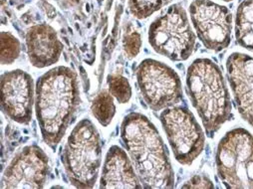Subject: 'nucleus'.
Returning a JSON list of instances; mask_svg holds the SVG:
<instances>
[{
  "mask_svg": "<svg viewBox=\"0 0 253 189\" xmlns=\"http://www.w3.org/2000/svg\"><path fill=\"white\" fill-rule=\"evenodd\" d=\"M35 110L44 142L56 149L79 106L76 73L59 66L43 74L35 88Z\"/></svg>",
  "mask_w": 253,
  "mask_h": 189,
  "instance_id": "obj_1",
  "label": "nucleus"
},
{
  "mask_svg": "<svg viewBox=\"0 0 253 189\" xmlns=\"http://www.w3.org/2000/svg\"><path fill=\"white\" fill-rule=\"evenodd\" d=\"M121 137L143 187H173L174 173L168 151L157 128L146 115L139 113L126 115L122 122Z\"/></svg>",
  "mask_w": 253,
  "mask_h": 189,
  "instance_id": "obj_2",
  "label": "nucleus"
},
{
  "mask_svg": "<svg viewBox=\"0 0 253 189\" xmlns=\"http://www.w3.org/2000/svg\"><path fill=\"white\" fill-rule=\"evenodd\" d=\"M186 88L211 138L231 116L229 94L220 68L211 59L195 60L187 69Z\"/></svg>",
  "mask_w": 253,
  "mask_h": 189,
  "instance_id": "obj_3",
  "label": "nucleus"
},
{
  "mask_svg": "<svg viewBox=\"0 0 253 189\" xmlns=\"http://www.w3.org/2000/svg\"><path fill=\"white\" fill-rule=\"evenodd\" d=\"M101 159L100 135L93 122L84 118L72 131L63 153V163L69 181L77 188L94 187Z\"/></svg>",
  "mask_w": 253,
  "mask_h": 189,
  "instance_id": "obj_4",
  "label": "nucleus"
},
{
  "mask_svg": "<svg viewBox=\"0 0 253 189\" xmlns=\"http://www.w3.org/2000/svg\"><path fill=\"white\" fill-rule=\"evenodd\" d=\"M215 163L227 188H253V136L239 128L228 132L218 144Z\"/></svg>",
  "mask_w": 253,
  "mask_h": 189,
  "instance_id": "obj_5",
  "label": "nucleus"
},
{
  "mask_svg": "<svg viewBox=\"0 0 253 189\" xmlns=\"http://www.w3.org/2000/svg\"><path fill=\"white\" fill-rule=\"evenodd\" d=\"M149 42L157 53L171 61H184L193 54L196 36L180 4L171 5L151 24Z\"/></svg>",
  "mask_w": 253,
  "mask_h": 189,
  "instance_id": "obj_6",
  "label": "nucleus"
},
{
  "mask_svg": "<svg viewBox=\"0 0 253 189\" xmlns=\"http://www.w3.org/2000/svg\"><path fill=\"white\" fill-rule=\"evenodd\" d=\"M160 117L175 159L183 165L192 164L205 148V134L194 114L174 106L164 110Z\"/></svg>",
  "mask_w": 253,
  "mask_h": 189,
  "instance_id": "obj_7",
  "label": "nucleus"
},
{
  "mask_svg": "<svg viewBox=\"0 0 253 189\" xmlns=\"http://www.w3.org/2000/svg\"><path fill=\"white\" fill-rule=\"evenodd\" d=\"M137 81L145 103L155 112L174 107L182 98L178 75L157 60L141 62L137 69Z\"/></svg>",
  "mask_w": 253,
  "mask_h": 189,
  "instance_id": "obj_8",
  "label": "nucleus"
},
{
  "mask_svg": "<svg viewBox=\"0 0 253 189\" xmlns=\"http://www.w3.org/2000/svg\"><path fill=\"white\" fill-rule=\"evenodd\" d=\"M189 14L199 38L212 51L219 52L231 42L232 15L229 9L211 0H194Z\"/></svg>",
  "mask_w": 253,
  "mask_h": 189,
  "instance_id": "obj_9",
  "label": "nucleus"
},
{
  "mask_svg": "<svg viewBox=\"0 0 253 189\" xmlns=\"http://www.w3.org/2000/svg\"><path fill=\"white\" fill-rule=\"evenodd\" d=\"M49 171L46 153L35 145L25 147L12 159L4 171L1 187L43 188Z\"/></svg>",
  "mask_w": 253,
  "mask_h": 189,
  "instance_id": "obj_10",
  "label": "nucleus"
},
{
  "mask_svg": "<svg viewBox=\"0 0 253 189\" xmlns=\"http://www.w3.org/2000/svg\"><path fill=\"white\" fill-rule=\"evenodd\" d=\"M33 102L34 84L29 74L13 70L1 76V106L9 118L18 123H29Z\"/></svg>",
  "mask_w": 253,
  "mask_h": 189,
  "instance_id": "obj_11",
  "label": "nucleus"
},
{
  "mask_svg": "<svg viewBox=\"0 0 253 189\" xmlns=\"http://www.w3.org/2000/svg\"><path fill=\"white\" fill-rule=\"evenodd\" d=\"M226 71L236 108L243 119L253 127V58L233 53L226 61Z\"/></svg>",
  "mask_w": 253,
  "mask_h": 189,
  "instance_id": "obj_12",
  "label": "nucleus"
},
{
  "mask_svg": "<svg viewBox=\"0 0 253 189\" xmlns=\"http://www.w3.org/2000/svg\"><path fill=\"white\" fill-rule=\"evenodd\" d=\"M26 46L29 61L37 68L55 64L63 49L56 31L47 24L35 25L28 30Z\"/></svg>",
  "mask_w": 253,
  "mask_h": 189,
  "instance_id": "obj_13",
  "label": "nucleus"
},
{
  "mask_svg": "<svg viewBox=\"0 0 253 189\" xmlns=\"http://www.w3.org/2000/svg\"><path fill=\"white\" fill-rule=\"evenodd\" d=\"M100 187L143 188L129 156L118 146L110 148L106 155Z\"/></svg>",
  "mask_w": 253,
  "mask_h": 189,
  "instance_id": "obj_14",
  "label": "nucleus"
},
{
  "mask_svg": "<svg viewBox=\"0 0 253 189\" xmlns=\"http://www.w3.org/2000/svg\"><path fill=\"white\" fill-rule=\"evenodd\" d=\"M235 37L241 47L253 52V0H243L237 8Z\"/></svg>",
  "mask_w": 253,
  "mask_h": 189,
  "instance_id": "obj_15",
  "label": "nucleus"
},
{
  "mask_svg": "<svg viewBox=\"0 0 253 189\" xmlns=\"http://www.w3.org/2000/svg\"><path fill=\"white\" fill-rule=\"evenodd\" d=\"M92 113L96 119L104 127L110 124L116 113L113 96L107 91L99 93L93 101Z\"/></svg>",
  "mask_w": 253,
  "mask_h": 189,
  "instance_id": "obj_16",
  "label": "nucleus"
},
{
  "mask_svg": "<svg viewBox=\"0 0 253 189\" xmlns=\"http://www.w3.org/2000/svg\"><path fill=\"white\" fill-rule=\"evenodd\" d=\"M169 2L170 0H129V9L136 18L145 19Z\"/></svg>",
  "mask_w": 253,
  "mask_h": 189,
  "instance_id": "obj_17",
  "label": "nucleus"
},
{
  "mask_svg": "<svg viewBox=\"0 0 253 189\" xmlns=\"http://www.w3.org/2000/svg\"><path fill=\"white\" fill-rule=\"evenodd\" d=\"M110 94L121 104L128 103L132 97V88L128 79L122 75L113 74L108 77Z\"/></svg>",
  "mask_w": 253,
  "mask_h": 189,
  "instance_id": "obj_18",
  "label": "nucleus"
},
{
  "mask_svg": "<svg viewBox=\"0 0 253 189\" xmlns=\"http://www.w3.org/2000/svg\"><path fill=\"white\" fill-rule=\"evenodd\" d=\"M20 54V43L18 39L9 32L1 33V64L9 65Z\"/></svg>",
  "mask_w": 253,
  "mask_h": 189,
  "instance_id": "obj_19",
  "label": "nucleus"
},
{
  "mask_svg": "<svg viewBox=\"0 0 253 189\" xmlns=\"http://www.w3.org/2000/svg\"><path fill=\"white\" fill-rule=\"evenodd\" d=\"M142 46V40H141V35L135 31H129L124 37V49L125 52L129 58H134L136 57Z\"/></svg>",
  "mask_w": 253,
  "mask_h": 189,
  "instance_id": "obj_20",
  "label": "nucleus"
},
{
  "mask_svg": "<svg viewBox=\"0 0 253 189\" xmlns=\"http://www.w3.org/2000/svg\"><path fill=\"white\" fill-rule=\"evenodd\" d=\"M182 188H205V189H213L214 185L212 181L205 175H195L188 181H186Z\"/></svg>",
  "mask_w": 253,
  "mask_h": 189,
  "instance_id": "obj_21",
  "label": "nucleus"
},
{
  "mask_svg": "<svg viewBox=\"0 0 253 189\" xmlns=\"http://www.w3.org/2000/svg\"><path fill=\"white\" fill-rule=\"evenodd\" d=\"M223 1H226V2H229V1H232V0H223Z\"/></svg>",
  "mask_w": 253,
  "mask_h": 189,
  "instance_id": "obj_22",
  "label": "nucleus"
}]
</instances>
